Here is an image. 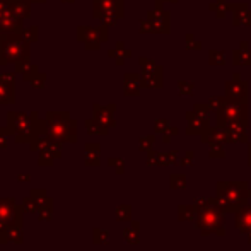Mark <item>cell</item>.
<instances>
[{
	"instance_id": "39",
	"label": "cell",
	"mask_w": 251,
	"mask_h": 251,
	"mask_svg": "<svg viewBox=\"0 0 251 251\" xmlns=\"http://www.w3.org/2000/svg\"><path fill=\"white\" fill-rule=\"evenodd\" d=\"M108 164L111 166V168H115V171L118 173V175H122V173H123V161H122V159L111 157V159L108 161Z\"/></svg>"
},
{
	"instance_id": "11",
	"label": "cell",
	"mask_w": 251,
	"mask_h": 251,
	"mask_svg": "<svg viewBox=\"0 0 251 251\" xmlns=\"http://www.w3.org/2000/svg\"><path fill=\"white\" fill-rule=\"evenodd\" d=\"M140 67H142V87H161L162 86V67L154 63L152 60L140 58Z\"/></svg>"
},
{
	"instance_id": "38",
	"label": "cell",
	"mask_w": 251,
	"mask_h": 251,
	"mask_svg": "<svg viewBox=\"0 0 251 251\" xmlns=\"http://www.w3.org/2000/svg\"><path fill=\"white\" fill-rule=\"evenodd\" d=\"M45 80H47V74H43V72H40L36 77H34L33 80H31V86L34 87V89H43L45 87Z\"/></svg>"
},
{
	"instance_id": "15",
	"label": "cell",
	"mask_w": 251,
	"mask_h": 251,
	"mask_svg": "<svg viewBox=\"0 0 251 251\" xmlns=\"http://www.w3.org/2000/svg\"><path fill=\"white\" fill-rule=\"evenodd\" d=\"M238 77L234 75V80H229L226 82V94L231 100H241L246 101V91H248V86H246L245 80H236Z\"/></svg>"
},
{
	"instance_id": "19",
	"label": "cell",
	"mask_w": 251,
	"mask_h": 251,
	"mask_svg": "<svg viewBox=\"0 0 251 251\" xmlns=\"http://www.w3.org/2000/svg\"><path fill=\"white\" fill-rule=\"evenodd\" d=\"M142 89V77L139 74H125V96H137Z\"/></svg>"
},
{
	"instance_id": "18",
	"label": "cell",
	"mask_w": 251,
	"mask_h": 251,
	"mask_svg": "<svg viewBox=\"0 0 251 251\" xmlns=\"http://www.w3.org/2000/svg\"><path fill=\"white\" fill-rule=\"evenodd\" d=\"M16 102V91H14V82L2 79L0 75V106L14 104Z\"/></svg>"
},
{
	"instance_id": "34",
	"label": "cell",
	"mask_w": 251,
	"mask_h": 251,
	"mask_svg": "<svg viewBox=\"0 0 251 251\" xmlns=\"http://www.w3.org/2000/svg\"><path fill=\"white\" fill-rule=\"evenodd\" d=\"M109 239V232L104 231V229H94L93 231V241L96 243V245H100V243H108Z\"/></svg>"
},
{
	"instance_id": "36",
	"label": "cell",
	"mask_w": 251,
	"mask_h": 251,
	"mask_svg": "<svg viewBox=\"0 0 251 251\" xmlns=\"http://www.w3.org/2000/svg\"><path fill=\"white\" fill-rule=\"evenodd\" d=\"M12 137V133H10V130L7 128V126H0V151L5 149L7 146H9V139Z\"/></svg>"
},
{
	"instance_id": "7",
	"label": "cell",
	"mask_w": 251,
	"mask_h": 251,
	"mask_svg": "<svg viewBox=\"0 0 251 251\" xmlns=\"http://www.w3.org/2000/svg\"><path fill=\"white\" fill-rule=\"evenodd\" d=\"M93 16L108 27L123 17V0H93Z\"/></svg>"
},
{
	"instance_id": "28",
	"label": "cell",
	"mask_w": 251,
	"mask_h": 251,
	"mask_svg": "<svg viewBox=\"0 0 251 251\" xmlns=\"http://www.w3.org/2000/svg\"><path fill=\"white\" fill-rule=\"evenodd\" d=\"M123 238L130 245H137L139 243V222H133L132 227H126L123 231Z\"/></svg>"
},
{
	"instance_id": "17",
	"label": "cell",
	"mask_w": 251,
	"mask_h": 251,
	"mask_svg": "<svg viewBox=\"0 0 251 251\" xmlns=\"http://www.w3.org/2000/svg\"><path fill=\"white\" fill-rule=\"evenodd\" d=\"M84 162H86V166H94V168H98L101 162V147L100 144L96 142H87L86 147H84Z\"/></svg>"
},
{
	"instance_id": "32",
	"label": "cell",
	"mask_w": 251,
	"mask_h": 251,
	"mask_svg": "<svg viewBox=\"0 0 251 251\" xmlns=\"http://www.w3.org/2000/svg\"><path fill=\"white\" fill-rule=\"evenodd\" d=\"M210 9L214 10L215 14H217V17H224V16H226V12H227V9H231V7L226 5L224 0H217L215 3H212Z\"/></svg>"
},
{
	"instance_id": "47",
	"label": "cell",
	"mask_w": 251,
	"mask_h": 251,
	"mask_svg": "<svg viewBox=\"0 0 251 251\" xmlns=\"http://www.w3.org/2000/svg\"><path fill=\"white\" fill-rule=\"evenodd\" d=\"M62 2H63V3H74L75 0H62Z\"/></svg>"
},
{
	"instance_id": "24",
	"label": "cell",
	"mask_w": 251,
	"mask_h": 251,
	"mask_svg": "<svg viewBox=\"0 0 251 251\" xmlns=\"http://www.w3.org/2000/svg\"><path fill=\"white\" fill-rule=\"evenodd\" d=\"M84 126H86L89 135H108V130H109L108 126H104L102 123L98 122L96 118L86 120V122H84Z\"/></svg>"
},
{
	"instance_id": "49",
	"label": "cell",
	"mask_w": 251,
	"mask_h": 251,
	"mask_svg": "<svg viewBox=\"0 0 251 251\" xmlns=\"http://www.w3.org/2000/svg\"><path fill=\"white\" fill-rule=\"evenodd\" d=\"M7 2H10V0H7Z\"/></svg>"
},
{
	"instance_id": "8",
	"label": "cell",
	"mask_w": 251,
	"mask_h": 251,
	"mask_svg": "<svg viewBox=\"0 0 251 251\" xmlns=\"http://www.w3.org/2000/svg\"><path fill=\"white\" fill-rule=\"evenodd\" d=\"M77 38L84 43L86 50H100L101 43L108 41V26L102 24L100 27H89V26H79L77 27Z\"/></svg>"
},
{
	"instance_id": "35",
	"label": "cell",
	"mask_w": 251,
	"mask_h": 251,
	"mask_svg": "<svg viewBox=\"0 0 251 251\" xmlns=\"http://www.w3.org/2000/svg\"><path fill=\"white\" fill-rule=\"evenodd\" d=\"M38 74H40V69H38V65H33V63H31V65L23 72V79L26 80V82H31V80H33L34 77L38 75Z\"/></svg>"
},
{
	"instance_id": "22",
	"label": "cell",
	"mask_w": 251,
	"mask_h": 251,
	"mask_svg": "<svg viewBox=\"0 0 251 251\" xmlns=\"http://www.w3.org/2000/svg\"><path fill=\"white\" fill-rule=\"evenodd\" d=\"M236 227L239 232H251V207H246L238 212L236 217Z\"/></svg>"
},
{
	"instance_id": "2",
	"label": "cell",
	"mask_w": 251,
	"mask_h": 251,
	"mask_svg": "<svg viewBox=\"0 0 251 251\" xmlns=\"http://www.w3.org/2000/svg\"><path fill=\"white\" fill-rule=\"evenodd\" d=\"M31 43L23 33H2L0 34V65L19 63L29 60Z\"/></svg>"
},
{
	"instance_id": "16",
	"label": "cell",
	"mask_w": 251,
	"mask_h": 251,
	"mask_svg": "<svg viewBox=\"0 0 251 251\" xmlns=\"http://www.w3.org/2000/svg\"><path fill=\"white\" fill-rule=\"evenodd\" d=\"M23 239H24L23 226H19V224H9V227L5 229V232L0 234V243H2V245H7V243L21 245Z\"/></svg>"
},
{
	"instance_id": "5",
	"label": "cell",
	"mask_w": 251,
	"mask_h": 251,
	"mask_svg": "<svg viewBox=\"0 0 251 251\" xmlns=\"http://www.w3.org/2000/svg\"><path fill=\"white\" fill-rule=\"evenodd\" d=\"M236 123H246V101L226 98L217 108V125L226 128Z\"/></svg>"
},
{
	"instance_id": "20",
	"label": "cell",
	"mask_w": 251,
	"mask_h": 251,
	"mask_svg": "<svg viewBox=\"0 0 251 251\" xmlns=\"http://www.w3.org/2000/svg\"><path fill=\"white\" fill-rule=\"evenodd\" d=\"M9 9L19 19H29L31 17V2L29 0H10Z\"/></svg>"
},
{
	"instance_id": "6",
	"label": "cell",
	"mask_w": 251,
	"mask_h": 251,
	"mask_svg": "<svg viewBox=\"0 0 251 251\" xmlns=\"http://www.w3.org/2000/svg\"><path fill=\"white\" fill-rule=\"evenodd\" d=\"M224 210L215 203L203 205L199 212V229L203 234H224Z\"/></svg>"
},
{
	"instance_id": "41",
	"label": "cell",
	"mask_w": 251,
	"mask_h": 251,
	"mask_svg": "<svg viewBox=\"0 0 251 251\" xmlns=\"http://www.w3.org/2000/svg\"><path fill=\"white\" fill-rule=\"evenodd\" d=\"M179 93H183V94H192V91H193V84H190V82H179Z\"/></svg>"
},
{
	"instance_id": "10",
	"label": "cell",
	"mask_w": 251,
	"mask_h": 251,
	"mask_svg": "<svg viewBox=\"0 0 251 251\" xmlns=\"http://www.w3.org/2000/svg\"><path fill=\"white\" fill-rule=\"evenodd\" d=\"M208 111L210 106L208 104H197L192 113L186 115L188 118V133H203L208 130Z\"/></svg>"
},
{
	"instance_id": "3",
	"label": "cell",
	"mask_w": 251,
	"mask_h": 251,
	"mask_svg": "<svg viewBox=\"0 0 251 251\" xmlns=\"http://www.w3.org/2000/svg\"><path fill=\"white\" fill-rule=\"evenodd\" d=\"M48 125V135L62 144L77 142V122L70 118L67 111H48L45 115Z\"/></svg>"
},
{
	"instance_id": "23",
	"label": "cell",
	"mask_w": 251,
	"mask_h": 251,
	"mask_svg": "<svg viewBox=\"0 0 251 251\" xmlns=\"http://www.w3.org/2000/svg\"><path fill=\"white\" fill-rule=\"evenodd\" d=\"M29 195L38 201V207H40V208L53 207V199L48 197V193H47V190H45V188H33L29 192Z\"/></svg>"
},
{
	"instance_id": "33",
	"label": "cell",
	"mask_w": 251,
	"mask_h": 251,
	"mask_svg": "<svg viewBox=\"0 0 251 251\" xmlns=\"http://www.w3.org/2000/svg\"><path fill=\"white\" fill-rule=\"evenodd\" d=\"M38 221L41 222H50L53 219V207H43V208H38Z\"/></svg>"
},
{
	"instance_id": "9",
	"label": "cell",
	"mask_w": 251,
	"mask_h": 251,
	"mask_svg": "<svg viewBox=\"0 0 251 251\" xmlns=\"http://www.w3.org/2000/svg\"><path fill=\"white\" fill-rule=\"evenodd\" d=\"M140 33H169V12L161 10L159 7L155 10H149L147 19L140 23Z\"/></svg>"
},
{
	"instance_id": "42",
	"label": "cell",
	"mask_w": 251,
	"mask_h": 251,
	"mask_svg": "<svg viewBox=\"0 0 251 251\" xmlns=\"http://www.w3.org/2000/svg\"><path fill=\"white\" fill-rule=\"evenodd\" d=\"M166 126H169V122H166V120H159V122L155 123V130H157V132H162Z\"/></svg>"
},
{
	"instance_id": "25",
	"label": "cell",
	"mask_w": 251,
	"mask_h": 251,
	"mask_svg": "<svg viewBox=\"0 0 251 251\" xmlns=\"http://www.w3.org/2000/svg\"><path fill=\"white\" fill-rule=\"evenodd\" d=\"M232 62L238 63V65H251V50L245 41H243L241 48L234 51V60Z\"/></svg>"
},
{
	"instance_id": "46",
	"label": "cell",
	"mask_w": 251,
	"mask_h": 251,
	"mask_svg": "<svg viewBox=\"0 0 251 251\" xmlns=\"http://www.w3.org/2000/svg\"><path fill=\"white\" fill-rule=\"evenodd\" d=\"M157 2H159V5H161V3H162V2H173V3H175V2H176V0H157Z\"/></svg>"
},
{
	"instance_id": "43",
	"label": "cell",
	"mask_w": 251,
	"mask_h": 251,
	"mask_svg": "<svg viewBox=\"0 0 251 251\" xmlns=\"http://www.w3.org/2000/svg\"><path fill=\"white\" fill-rule=\"evenodd\" d=\"M17 181H27V183H29L31 176L29 175H19V176H17Z\"/></svg>"
},
{
	"instance_id": "13",
	"label": "cell",
	"mask_w": 251,
	"mask_h": 251,
	"mask_svg": "<svg viewBox=\"0 0 251 251\" xmlns=\"http://www.w3.org/2000/svg\"><path fill=\"white\" fill-rule=\"evenodd\" d=\"M93 111H94V118L100 123H102L104 126H108V128L115 126V104H108V106L93 104Z\"/></svg>"
},
{
	"instance_id": "44",
	"label": "cell",
	"mask_w": 251,
	"mask_h": 251,
	"mask_svg": "<svg viewBox=\"0 0 251 251\" xmlns=\"http://www.w3.org/2000/svg\"><path fill=\"white\" fill-rule=\"evenodd\" d=\"M186 40H188L190 43H193V41H192V34H188V36H186ZM192 47H193V45H186V48H192ZM195 47L200 50V45H195Z\"/></svg>"
},
{
	"instance_id": "45",
	"label": "cell",
	"mask_w": 251,
	"mask_h": 251,
	"mask_svg": "<svg viewBox=\"0 0 251 251\" xmlns=\"http://www.w3.org/2000/svg\"><path fill=\"white\" fill-rule=\"evenodd\" d=\"M29 2H31V3H33V2H34V3H45L47 0H29Z\"/></svg>"
},
{
	"instance_id": "29",
	"label": "cell",
	"mask_w": 251,
	"mask_h": 251,
	"mask_svg": "<svg viewBox=\"0 0 251 251\" xmlns=\"http://www.w3.org/2000/svg\"><path fill=\"white\" fill-rule=\"evenodd\" d=\"M23 36L26 38L29 43H34V41H38V38H40V27H38V26L27 27V29L23 31Z\"/></svg>"
},
{
	"instance_id": "1",
	"label": "cell",
	"mask_w": 251,
	"mask_h": 251,
	"mask_svg": "<svg viewBox=\"0 0 251 251\" xmlns=\"http://www.w3.org/2000/svg\"><path fill=\"white\" fill-rule=\"evenodd\" d=\"M7 128L10 130L16 144H31L36 137L48 133L47 120H41L34 113H17L10 111L7 115Z\"/></svg>"
},
{
	"instance_id": "21",
	"label": "cell",
	"mask_w": 251,
	"mask_h": 251,
	"mask_svg": "<svg viewBox=\"0 0 251 251\" xmlns=\"http://www.w3.org/2000/svg\"><path fill=\"white\" fill-rule=\"evenodd\" d=\"M234 26H251V10L248 5H234Z\"/></svg>"
},
{
	"instance_id": "14",
	"label": "cell",
	"mask_w": 251,
	"mask_h": 251,
	"mask_svg": "<svg viewBox=\"0 0 251 251\" xmlns=\"http://www.w3.org/2000/svg\"><path fill=\"white\" fill-rule=\"evenodd\" d=\"M23 31H24L23 19L16 17L10 10L0 19V34L2 33H23Z\"/></svg>"
},
{
	"instance_id": "40",
	"label": "cell",
	"mask_w": 251,
	"mask_h": 251,
	"mask_svg": "<svg viewBox=\"0 0 251 251\" xmlns=\"http://www.w3.org/2000/svg\"><path fill=\"white\" fill-rule=\"evenodd\" d=\"M152 144H154V137H142V139L139 140V147H140L142 151L151 149Z\"/></svg>"
},
{
	"instance_id": "26",
	"label": "cell",
	"mask_w": 251,
	"mask_h": 251,
	"mask_svg": "<svg viewBox=\"0 0 251 251\" xmlns=\"http://www.w3.org/2000/svg\"><path fill=\"white\" fill-rule=\"evenodd\" d=\"M108 53H109V56H111V58H115L116 65H123L125 58H128V56L132 55L128 50H125V47H123L122 41H118V43H116V47L113 48V50H109Z\"/></svg>"
},
{
	"instance_id": "48",
	"label": "cell",
	"mask_w": 251,
	"mask_h": 251,
	"mask_svg": "<svg viewBox=\"0 0 251 251\" xmlns=\"http://www.w3.org/2000/svg\"><path fill=\"white\" fill-rule=\"evenodd\" d=\"M250 159H251V147H250Z\"/></svg>"
},
{
	"instance_id": "37",
	"label": "cell",
	"mask_w": 251,
	"mask_h": 251,
	"mask_svg": "<svg viewBox=\"0 0 251 251\" xmlns=\"http://www.w3.org/2000/svg\"><path fill=\"white\" fill-rule=\"evenodd\" d=\"M208 62L212 63V65H224V51H215L212 50L208 53Z\"/></svg>"
},
{
	"instance_id": "30",
	"label": "cell",
	"mask_w": 251,
	"mask_h": 251,
	"mask_svg": "<svg viewBox=\"0 0 251 251\" xmlns=\"http://www.w3.org/2000/svg\"><path fill=\"white\" fill-rule=\"evenodd\" d=\"M21 205H23V207H24V210H26V212H29V214H36V212H38V208H40V207H38V201L34 200L31 195H29V197H26V199L23 200V203H21Z\"/></svg>"
},
{
	"instance_id": "27",
	"label": "cell",
	"mask_w": 251,
	"mask_h": 251,
	"mask_svg": "<svg viewBox=\"0 0 251 251\" xmlns=\"http://www.w3.org/2000/svg\"><path fill=\"white\" fill-rule=\"evenodd\" d=\"M55 154L50 151V149H41L38 152V164L41 166V168H48V166H53V162H55Z\"/></svg>"
},
{
	"instance_id": "31",
	"label": "cell",
	"mask_w": 251,
	"mask_h": 251,
	"mask_svg": "<svg viewBox=\"0 0 251 251\" xmlns=\"http://www.w3.org/2000/svg\"><path fill=\"white\" fill-rule=\"evenodd\" d=\"M132 208L128 207V205H120L118 208H116V219L118 221H130L132 219Z\"/></svg>"
},
{
	"instance_id": "4",
	"label": "cell",
	"mask_w": 251,
	"mask_h": 251,
	"mask_svg": "<svg viewBox=\"0 0 251 251\" xmlns=\"http://www.w3.org/2000/svg\"><path fill=\"white\" fill-rule=\"evenodd\" d=\"M248 197L245 183H219L217 201H214L222 210H234L239 205L245 203Z\"/></svg>"
},
{
	"instance_id": "12",
	"label": "cell",
	"mask_w": 251,
	"mask_h": 251,
	"mask_svg": "<svg viewBox=\"0 0 251 251\" xmlns=\"http://www.w3.org/2000/svg\"><path fill=\"white\" fill-rule=\"evenodd\" d=\"M23 205H17L14 199H0V221L7 222V224H19L23 226V214H24Z\"/></svg>"
}]
</instances>
